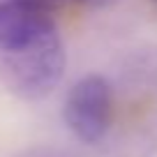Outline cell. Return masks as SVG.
Returning a JSON list of instances; mask_svg holds the SVG:
<instances>
[{"label": "cell", "mask_w": 157, "mask_h": 157, "mask_svg": "<svg viewBox=\"0 0 157 157\" xmlns=\"http://www.w3.org/2000/svg\"><path fill=\"white\" fill-rule=\"evenodd\" d=\"M111 86L99 74L81 76L69 88V95L65 99V125L69 132L83 143H97L104 139L111 125Z\"/></svg>", "instance_id": "2"}, {"label": "cell", "mask_w": 157, "mask_h": 157, "mask_svg": "<svg viewBox=\"0 0 157 157\" xmlns=\"http://www.w3.org/2000/svg\"><path fill=\"white\" fill-rule=\"evenodd\" d=\"M65 72V49L58 30H49L42 37L0 53V81L25 102L49 97L60 83Z\"/></svg>", "instance_id": "1"}, {"label": "cell", "mask_w": 157, "mask_h": 157, "mask_svg": "<svg viewBox=\"0 0 157 157\" xmlns=\"http://www.w3.org/2000/svg\"><path fill=\"white\" fill-rule=\"evenodd\" d=\"M76 2H90V5H106L111 0H76Z\"/></svg>", "instance_id": "4"}, {"label": "cell", "mask_w": 157, "mask_h": 157, "mask_svg": "<svg viewBox=\"0 0 157 157\" xmlns=\"http://www.w3.org/2000/svg\"><path fill=\"white\" fill-rule=\"evenodd\" d=\"M53 5L56 0H0V53L56 30Z\"/></svg>", "instance_id": "3"}]
</instances>
